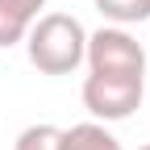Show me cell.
Listing matches in <instances>:
<instances>
[{"label": "cell", "mask_w": 150, "mask_h": 150, "mask_svg": "<svg viewBox=\"0 0 150 150\" xmlns=\"http://www.w3.org/2000/svg\"><path fill=\"white\" fill-rule=\"evenodd\" d=\"M59 150H121V142L112 138L100 121H79V125L63 129Z\"/></svg>", "instance_id": "4"}, {"label": "cell", "mask_w": 150, "mask_h": 150, "mask_svg": "<svg viewBox=\"0 0 150 150\" xmlns=\"http://www.w3.org/2000/svg\"><path fill=\"white\" fill-rule=\"evenodd\" d=\"M29 17L17 8V4H8V0H0V46H17V42H25V33H29Z\"/></svg>", "instance_id": "6"}, {"label": "cell", "mask_w": 150, "mask_h": 150, "mask_svg": "<svg viewBox=\"0 0 150 150\" xmlns=\"http://www.w3.org/2000/svg\"><path fill=\"white\" fill-rule=\"evenodd\" d=\"M142 150H150V142H146V146H142Z\"/></svg>", "instance_id": "9"}, {"label": "cell", "mask_w": 150, "mask_h": 150, "mask_svg": "<svg viewBox=\"0 0 150 150\" xmlns=\"http://www.w3.org/2000/svg\"><path fill=\"white\" fill-rule=\"evenodd\" d=\"M96 8H100V17L104 21H112V25H142V21H150V0H96Z\"/></svg>", "instance_id": "5"}, {"label": "cell", "mask_w": 150, "mask_h": 150, "mask_svg": "<svg viewBox=\"0 0 150 150\" xmlns=\"http://www.w3.org/2000/svg\"><path fill=\"white\" fill-rule=\"evenodd\" d=\"M83 50H88V29L71 13H46L25 33V54L42 75H71L83 63Z\"/></svg>", "instance_id": "1"}, {"label": "cell", "mask_w": 150, "mask_h": 150, "mask_svg": "<svg viewBox=\"0 0 150 150\" xmlns=\"http://www.w3.org/2000/svg\"><path fill=\"white\" fill-rule=\"evenodd\" d=\"M146 96V75H96L88 71L83 79V108L96 121H125L142 108Z\"/></svg>", "instance_id": "2"}, {"label": "cell", "mask_w": 150, "mask_h": 150, "mask_svg": "<svg viewBox=\"0 0 150 150\" xmlns=\"http://www.w3.org/2000/svg\"><path fill=\"white\" fill-rule=\"evenodd\" d=\"M59 142H63V129L42 121V125H25L21 134H17L13 150H59Z\"/></svg>", "instance_id": "7"}, {"label": "cell", "mask_w": 150, "mask_h": 150, "mask_svg": "<svg viewBox=\"0 0 150 150\" xmlns=\"http://www.w3.org/2000/svg\"><path fill=\"white\" fill-rule=\"evenodd\" d=\"M8 4H17V8L29 17V21H38V13H42V4H46V0H8Z\"/></svg>", "instance_id": "8"}, {"label": "cell", "mask_w": 150, "mask_h": 150, "mask_svg": "<svg viewBox=\"0 0 150 150\" xmlns=\"http://www.w3.org/2000/svg\"><path fill=\"white\" fill-rule=\"evenodd\" d=\"M83 63L96 75H146V50L121 25H104L96 33H88Z\"/></svg>", "instance_id": "3"}]
</instances>
